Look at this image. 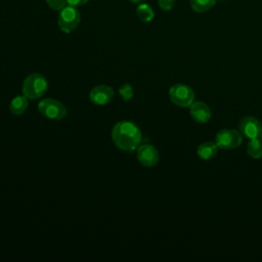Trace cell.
<instances>
[{"label": "cell", "instance_id": "obj_1", "mask_svg": "<svg viewBox=\"0 0 262 262\" xmlns=\"http://www.w3.org/2000/svg\"><path fill=\"white\" fill-rule=\"evenodd\" d=\"M112 138L119 149L132 152L137 149L141 142V132L134 123L121 121L114 126Z\"/></svg>", "mask_w": 262, "mask_h": 262}, {"label": "cell", "instance_id": "obj_2", "mask_svg": "<svg viewBox=\"0 0 262 262\" xmlns=\"http://www.w3.org/2000/svg\"><path fill=\"white\" fill-rule=\"evenodd\" d=\"M47 88V80L39 73L29 75L23 83V93L29 99L40 98L46 92Z\"/></svg>", "mask_w": 262, "mask_h": 262}, {"label": "cell", "instance_id": "obj_3", "mask_svg": "<svg viewBox=\"0 0 262 262\" xmlns=\"http://www.w3.org/2000/svg\"><path fill=\"white\" fill-rule=\"evenodd\" d=\"M169 97L174 104L181 107H188L194 100V92L189 86L177 83L170 88Z\"/></svg>", "mask_w": 262, "mask_h": 262}, {"label": "cell", "instance_id": "obj_4", "mask_svg": "<svg viewBox=\"0 0 262 262\" xmlns=\"http://www.w3.org/2000/svg\"><path fill=\"white\" fill-rule=\"evenodd\" d=\"M81 20V16L79 11L74 6H64L61 10H59L57 24L59 29L63 33H71L77 29Z\"/></svg>", "mask_w": 262, "mask_h": 262}, {"label": "cell", "instance_id": "obj_5", "mask_svg": "<svg viewBox=\"0 0 262 262\" xmlns=\"http://www.w3.org/2000/svg\"><path fill=\"white\" fill-rule=\"evenodd\" d=\"M39 113L51 120H61L67 115V108L60 101L53 98H44L38 103Z\"/></svg>", "mask_w": 262, "mask_h": 262}, {"label": "cell", "instance_id": "obj_6", "mask_svg": "<svg viewBox=\"0 0 262 262\" xmlns=\"http://www.w3.org/2000/svg\"><path fill=\"white\" fill-rule=\"evenodd\" d=\"M242 133L234 129H223L219 131L215 137V142L219 148L233 149L242 144Z\"/></svg>", "mask_w": 262, "mask_h": 262}, {"label": "cell", "instance_id": "obj_7", "mask_svg": "<svg viewBox=\"0 0 262 262\" xmlns=\"http://www.w3.org/2000/svg\"><path fill=\"white\" fill-rule=\"evenodd\" d=\"M239 132L250 139L258 138L262 134V125L254 117H245L239 122Z\"/></svg>", "mask_w": 262, "mask_h": 262}, {"label": "cell", "instance_id": "obj_8", "mask_svg": "<svg viewBox=\"0 0 262 262\" xmlns=\"http://www.w3.org/2000/svg\"><path fill=\"white\" fill-rule=\"evenodd\" d=\"M137 159L145 167H154L159 162V152L150 144H142L137 147Z\"/></svg>", "mask_w": 262, "mask_h": 262}, {"label": "cell", "instance_id": "obj_9", "mask_svg": "<svg viewBox=\"0 0 262 262\" xmlns=\"http://www.w3.org/2000/svg\"><path fill=\"white\" fill-rule=\"evenodd\" d=\"M114 97V90L106 85H97L93 87L89 93L90 100L96 105H104Z\"/></svg>", "mask_w": 262, "mask_h": 262}, {"label": "cell", "instance_id": "obj_10", "mask_svg": "<svg viewBox=\"0 0 262 262\" xmlns=\"http://www.w3.org/2000/svg\"><path fill=\"white\" fill-rule=\"evenodd\" d=\"M190 107V116L198 123H207L212 116L210 107L202 101L192 102Z\"/></svg>", "mask_w": 262, "mask_h": 262}, {"label": "cell", "instance_id": "obj_11", "mask_svg": "<svg viewBox=\"0 0 262 262\" xmlns=\"http://www.w3.org/2000/svg\"><path fill=\"white\" fill-rule=\"evenodd\" d=\"M217 151H218V145L216 144V142L208 141V142L202 143L198 147L196 154L202 160L208 161L213 159L217 155Z\"/></svg>", "mask_w": 262, "mask_h": 262}, {"label": "cell", "instance_id": "obj_12", "mask_svg": "<svg viewBox=\"0 0 262 262\" xmlns=\"http://www.w3.org/2000/svg\"><path fill=\"white\" fill-rule=\"evenodd\" d=\"M28 107V98L25 95H17L10 101L9 110L13 115L19 116L25 113Z\"/></svg>", "mask_w": 262, "mask_h": 262}, {"label": "cell", "instance_id": "obj_13", "mask_svg": "<svg viewBox=\"0 0 262 262\" xmlns=\"http://www.w3.org/2000/svg\"><path fill=\"white\" fill-rule=\"evenodd\" d=\"M136 14L138 18L143 23H149L155 17V12L148 4H139L136 8Z\"/></svg>", "mask_w": 262, "mask_h": 262}, {"label": "cell", "instance_id": "obj_14", "mask_svg": "<svg viewBox=\"0 0 262 262\" xmlns=\"http://www.w3.org/2000/svg\"><path fill=\"white\" fill-rule=\"evenodd\" d=\"M248 155L253 159H260L262 157V141L258 138H252L247 146Z\"/></svg>", "mask_w": 262, "mask_h": 262}, {"label": "cell", "instance_id": "obj_15", "mask_svg": "<svg viewBox=\"0 0 262 262\" xmlns=\"http://www.w3.org/2000/svg\"><path fill=\"white\" fill-rule=\"evenodd\" d=\"M216 0H190V6L195 12H206L214 6Z\"/></svg>", "mask_w": 262, "mask_h": 262}, {"label": "cell", "instance_id": "obj_16", "mask_svg": "<svg viewBox=\"0 0 262 262\" xmlns=\"http://www.w3.org/2000/svg\"><path fill=\"white\" fill-rule=\"evenodd\" d=\"M119 93L121 94L122 98L125 101H128V100H130L133 97V88H132V86L130 84L125 83V84L120 86Z\"/></svg>", "mask_w": 262, "mask_h": 262}, {"label": "cell", "instance_id": "obj_17", "mask_svg": "<svg viewBox=\"0 0 262 262\" xmlns=\"http://www.w3.org/2000/svg\"><path fill=\"white\" fill-rule=\"evenodd\" d=\"M47 5L53 10H61L67 3V0H46Z\"/></svg>", "mask_w": 262, "mask_h": 262}, {"label": "cell", "instance_id": "obj_18", "mask_svg": "<svg viewBox=\"0 0 262 262\" xmlns=\"http://www.w3.org/2000/svg\"><path fill=\"white\" fill-rule=\"evenodd\" d=\"M159 6L161 7V9L168 11L170 9H172V7L174 6L175 0H158Z\"/></svg>", "mask_w": 262, "mask_h": 262}, {"label": "cell", "instance_id": "obj_19", "mask_svg": "<svg viewBox=\"0 0 262 262\" xmlns=\"http://www.w3.org/2000/svg\"><path fill=\"white\" fill-rule=\"evenodd\" d=\"M89 0H67V3L70 6H74V7H78V6H82L84 4H86Z\"/></svg>", "mask_w": 262, "mask_h": 262}, {"label": "cell", "instance_id": "obj_20", "mask_svg": "<svg viewBox=\"0 0 262 262\" xmlns=\"http://www.w3.org/2000/svg\"><path fill=\"white\" fill-rule=\"evenodd\" d=\"M130 2H132V3H140V2H142L143 0H129Z\"/></svg>", "mask_w": 262, "mask_h": 262}, {"label": "cell", "instance_id": "obj_21", "mask_svg": "<svg viewBox=\"0 0 262 262\" xmlns=\"http://www.w3.org/2000/svg\"><path fill=\"white\" fill-rule=\"evenodd\" d=\"M260 137H261V141H262V134H261V136H260Z\"/></svg>", "mask_w": 262, "mask_h": 262}]
</instances>
